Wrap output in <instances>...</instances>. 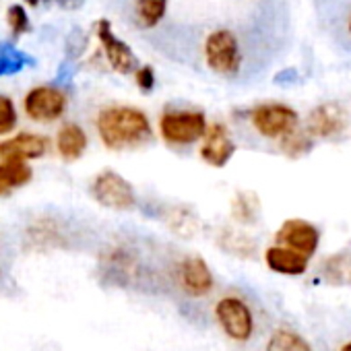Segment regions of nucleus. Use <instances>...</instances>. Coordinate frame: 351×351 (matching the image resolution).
I'll use <instances>...</instances> for the list:
<instances>
[{
	"instance_id": "obj_16",
	"label": "nucleus",
	"mask_w": 351,
	"mask_h": 351,
	"mask_svg": "<svg viewBox=\"0 0 351 351\" xmlns=\"http://www.w3.org/2000/svg\"><path fill=\"white\" fill-rule=\"evenodd\" d=\"M87 134L79 124H64L56 136V149L64 161H77L87 149Z\"/></svg>"
},
{
	"instance_id": "obj_12",
	"label": "nucleus",
	"mask_w": 351,
	"mask_h": 351,
	"mask_svg": "<svg viewBox=\"0 0 351 351\" xmlns=\"http://www.w3.org/2000/svg\"><path fill=\"white\" fill-rule=\"evenodd\" d=\"M180 285L191 298H203L213 289V273L205 258L201 256H189L180 263L178 269Z\"/></svg>"
},
{
	"instance_id": "obj_11",
	"label": "nucleus",
	"mask_w": 351,
	"mask_h": 351,
	"mask_svg": "<svg viewBox=\"0 0 351 351\" xmlns=\"http://www.w3.org/2000/svg\"><path fill=\"white\" fill-rule=\"evenodd\" d=\"M236 153V143L230 136V130L223 124L207 126L201 145V157L205 163L213 167H226Z\"/></svg>"
},
{
	"instance_id": "obj_7",
	"label": "nucleus",
	"mask_w": 351,
	"mask_h": 351,
	"mask_svg": "<svg viewBox=\"0 0 351 351\" xmlns=\"http://www.w3.org/2000/svg\"><path fill=\"white\" fill-rule=\"evenodd\" d=\"M66 106H69L66 93L54 85L34 87L23 99L25 114L36 122H54L62 118L66 112Z\"/></svg>"
},
{
	"instance_id": "obj_20",
	"label": "nucleus",
	"mask_w": 351,
	"mask_h": 351,
	"mask_svg": "<svg viewBox=\"0 0 351 351\" xmlns=\"http://www.w3.org/2000/svg\"><path fill=\"white\" fill-rule=\"evenodd\" d=\"M261 211L258 197L254 193H238L232 201V215L238 223H254Z\"/></svg>"
},
{
	"instance_id": "obj_22",
	"label": "nucleus",
	"mask_w": 351,
	"mask_h": 351,
	"mask_svg": "<svg viewBox=\"0 0 351 351\" xmlns=\"http://www.w3.org/2000/svg\"><path fill=\"white\" fill-rule=\"evenodd\" d=\"M219 244L223 250L236 254V256H252L254 254V242L242 234V232H232V230H226L219 238Z\"/></svg>"
},
{
	"instance_id": "obj_28",
	"label": "nucleus",
	"mask_w": 351,
	"mask_h": 351,
	"mask_svg": "<svg viewBox=\"0 0 351 351\" xmlns=\"http://www.w3.org/2000/svg\"><path fill=\"white\" fill-rule=\"evenodd\" d=\"M134 81H136L141 91L149 93L155 87V71H153V66L147 64V66L134 69Z\"/></svg>"
},
{
	"instance_id": "obj_32",
	"label": "nucleus",
	"mask_w": 351,
	"mask_h": 351,
	"mask_svg": "<svg viewBox=\"0 0 351 351\" xmlns=\"http://www.w3.org/2000/svg\"><path fill=\"white\" fill-rule=\"evenodd\" d=\"M349 34H351V15H349Z\"/></svg>"
},
{
	"instance_id": "obj_31",
	"label": "nucleus",
	"mask_w": 351,
	"mask_h": 351,
	"mask_svg": "<svg viewBox=\"0 0 351 351\" xmlns=\"http://www.w3.org/2000/svg\"><path fill=\"white\" fill-rule=\"evenodd\" d=\"M27 5H32V7H36V5H40V0H25Z\"/></svg>"
},
{
	"instance_id": "obj_17",
	"label": "nucleus",
	"mask_w": 351,
	"mask_h": 351,
	"mask_svg": "<svg viewBox=\"0 0 351 351\" xmlns=\"http://www.w3.org/2000/svg\"><path fill=\"white\" fill-rule=\"evenodd\" d=\"M320 277L328 285H351V248L330 254L320 265Z\"/></svg>"
},
{
	"instance_id": "obj_29",
	"label": "nucleus",
	"mask_w": 351,
	"mask_h": 351,
	"mask_svg": "<svg viewBox=\"0 0 351 351\" xmlns=\"http://www.w3.org/2000/svg\"><path fill=\"white\" fill-rule=\"evenodd\" d=\"M50 3H58L62 7H79L83 0H50Z\"/></svg>"
},
{
	"instance_id": "obj_27",
	"label": "nucleus",
	"mask_w": 351,
	"mask_h": 351,
	"mask_svg": "<svg viewBox=\"0 0 351 351\" xmlns=\"http://www.w3.org/2000/svg\"><path fill=\"white\" fill-rule=\"evenodd\" d=\"M169 226L178 232L180 236H191L193 230L197 228L195 217L186 211V209H176V215L169 217Z\"/></svg>"
},
{
	"instance_id": "obj_8",
	"label": "nucleus",
	"mask_w": 351,
	"mask_h": 351,
	"mask_svg": "<svg viewBox=\"0 0 351 351\" xmlns=\"http://www.w3.org/2000/svg\"><path fill=\"white\" fill-rule=\"evenodd\" d=\"M275 240H277V244L287 246V248L310 258L318 250L320 232L314 223H310L306 219H287L279 228Z\"/></svg>"
},
{
	"instance_id": "obj_30",
	"label": "nucleus",
	"mask_w": 351,
	"mask_h": 351,
	"mask_svg": "<svg viewBox=\"0 0 351 351\" xmlns=\"http://www.w3.org/2000/svg\"><path fill=\"white\" fill-rule=\"evenodd\" d=\"M341 351H351V341H347V343L341 347Z\"/></svg>"
},
{
	"instance_id": "obj_23",
	"label": "nucleus",
	"mask_w": 351,
	"mask_h": 351,
	"mask_svg": "<svg viewBox=\"0 0 351 351\" xmlns=\"http://www.w3.org/2000/svg\"><path fill=\"white\" fill-rule=\"evenodd\" d=\"M314 141L308 132H300L298 128L287 132L285 136H281V151L289 157H302L306 153H310Z\"/></svg>"
},
{
	"instance_id": "obj_9",
	"label": "nucleus",
	"mask_w": 351,
	"mask_h": 351,
	"mask_svg": "<svg viewBox=\"0 0 351 351\" xmlns=\"http://www.w3.org/2000/svg\"><path fill=\"white\" fill-rule=\"evenodd\" d=\"M95 34H97V40L104 48V54L110 62V66L116 71V73H122V75H128V73H134L136 69V58L132 54V50L128 48V44H124L114 32H112V23L108 19H99L97 25H95Z\"/></svg>"
},
{
	"instance_id": "obj_10",
	"label": "nucleus",
	"mask_w": 351,
	"mask_h": 351,
	"mask_svg": "<svg viewBox=\"0 0 351 351\" xmlns=\"http://www.w3.org/2000/svg\"><path fill=\"white\" fill-rule=\"evenodd\" d=\"M347 126V112L341 104L337 101H324L316 106L310 116H308V134L320 136V138H330L337 136L345 130Z\"/></svg>"
},
{
	"instance_id": "obj_4",
	"label": "nucleus",
	"mask_w": 351,
	"mask_h": 351,
	"mask_svg": "<svg viewBox=\"0 0 351 351\" xmlns=\"http://www.w3.org/2000/svg\"><path fill=\"white\" fill-rule=\"evenodd\" d=\"M91 197L108 209L114 211H128L136 205V195L132 184L124 178V176L106 169L95 176L91 182Z\"/></svg>"
},
{
	"instance_id": "obj_18",
	"label": "nucleus",
	"mask_w": 351,
	"mask_h": 351,
	"mask_svg": "<svg viewBox=\"0 0 351 351\" xmlns=\"http://www.w3.org/2000/svg\"><path fill=\"white\" fill-rule=\"evenodd\" d=\"M265 351H312L310 343L298 335L295 330H289V328H277L269 343H267V349Z\"/></svg>"
},
{
	"instance_id": "obj_24",
	"label": "nucleus",
	"mask_w": 351,
	"mask_h": 351,
	"mask_svg": "<svg viewBox=\"0 0 351 351\" xmlns=\"http://www.w3.org/2000/svg\"><path fill=\"white\" fill-rule=\"evenodd\" d=\"M7 23L11 27V34L15 38H21L23 34L32 32V23H29V15L21 5H13L7 11Z\"/></svg>"
},
{
	"instance_id": "obj_3",
	"label": "nucleus",
	"mask_w": 351,
	"mask_h": 351,
	"mask_svg": "<svg viewBox=\"0 0 351 351\" xmlns=\"http://www.w3.org/2000/svg\"><path fill=\"white\" fill-rule=\"evenodd\" d=\"M205 60L207 66L223 77H234L242 66V52L238 38L230 29H217L209 34L205 42Z\"/></svg>"
},
{
	"instance_id": "obj_21",
	"label": "nucleus",
	"mask_w": 351,
	"mask_h": 351,
	"mask_svg": "<svg viewBox=\"0 0 351 351\" xmlns=\"http://www.w3.org/2000/svg\"><path fill=\"white\" fill-rule=\"evenodd\" d=\"M167 11V0H136V17L143 27H155Z\"/></svg>"
},
{
	"instance_id": "obj_14",
	"label": "nucleus",
	"mask_w": 351,
	"mask_h": 351,
	"mask_svg": "<svg viewBox=\"0 0 351 351\" xmlns=\"http://www.w3.org/2000/svg\"><path fill=\"white\" fill-rule=\"evenodd\" d=\"M265 263L271 271H275L279 275H289V277L304 275L308 269V256H304L287 246H281V244L267 248Z\"/></svg>"
},
{
	"instance_id": "obj_5",
	"label": "nucleus",
	"mask_w": 351,
	"mask_h": 351,
	"mask_svg": "<svg viewBox=\"0 0 351 351\" xmlns=\"http://www.w3.org/2000/svg\"><path fill=\"white\" fill-rule=\"evenodd\" d=\"M250 122L261 136L281 138L298 128L300 114L287 104H261L250 112Z\"/></svg>"
},
{
	"instance_id": "obj_19",
	"label": "nucleus",
	"mask_w": 351,
	"mask_h": 351,
	"mask_svg": "<svg viewBox=\"0 0 351 351\" xmlns=\"http://www.w3.org/2000/svg\"><path fill=\"white\" fill-rule=\"evenodd\" d=\"M29 64H34V58L25 52L17 50L13 44H0V77L21 73Z\"/></svg>"
},
{
	"instance_id": "obj_13",
	"label": "nucleus",
	"mask_w": 351,
	"mask_h": 351,
	"mask_svg": "<svg viewBox=\"0 0 351 351\" xmlns=\"http://www.w3.org/2000/svg\"><path fill=\"white\" fill-rule=\"evenodd\" d=\"M50 147V141L42 134L34 132H19L11 138H5L0 143V155L3 157H17V159H40L46 155Z\"/></svg>"
},
{
	"instance_id": "obj_2",
	"label": "nucleus",
	"mask_w": 351,
	"mask_h": 351,
	"mask_svg": "<svg viewBox=\"0 0 351 351\" xmlns=\"http://www.w3.org/2000/svg\"><path fill=\"white\" fill-rule=\"evenodd\" d=\"M159 132L169 145H191L205 136L207 118L197 110H171L159 118Z\"/></svg>"
},
{
	"instance_id": "obj_15",
	"label": "nucleus",
	"mask_w": 351,
	"mask_h": 351,
	"mask_svg": "<svg viewBox=\"0 0 351 351\" xmlns=\"http://www.w3.org/2000/svg\"><path fill=\"white\" fill-rule=\"evenodd\" d=\"M34 169L27 161L17 157H5L0 163V197H7L17 189H23L32 182Z\"/></svg>"
},
{
	"instance_id": "obj_26",
	"label": "nucleus",
	"mask_w": 351,
	"mask_h": 351,
	"mask_svg": "<svg viewBox=\"0 0 351 351\" xmlns=\"http://www.w3.org/2000/svg\"><path fill=\"white\" fill-rule=\"evenodd\" d=\"M29 236L34 238V242H38V244H52L54 246V242L58 240V232L54 230V223L52 221H38V223H34V228L29 230Z\"/></svg>"
},
{
	"instance_id": "obj_25",
	"label": "nucleus",
	"mask_w": 351,
	"mask_h": 351,
	"mask_svg": "<svg viewBox=\"0 0 351 351\" xmlns=\"http://www.w3.org/2000/svg\"><path fill=\"white\" fill-rule=\"evenodd\" d=\"M17 126V110L11 97L0 95V134H9Z\"/></svg>"
},
{
	"instance_id": "obj_1",
	"label": "nucleus",
	"mask_w": 351,
	"mask_h": 351,
	"mask_svg": "<svg viewBox=\"0 0 351 351\" xmlns=\"http://www.w3.org/2000/svg\"><path fill=\"white\" fill-rule=\"evenodd\" d=\"M97 134L112 151L143 147L151 141L153 128L145 112L132 106H108L97 114Z\"/></svg>"
},
{
	"instance_id": "obj_6",
	"label": "nucleus",
	"mask_w": 351,
	"mask_h": 351,
	"mask_svg": "<svg viewBox=\"0 0 351 351\" xmlns=\"http://www.w3.org/2000/svg\"><path fill=\"white\" fill-rule=\"evenodd\" d=\"M215 318L223 332L234 341H248L254 332V316L248 304L236 295H226L215 306Z\"/></svg>"
}]
</instances>
